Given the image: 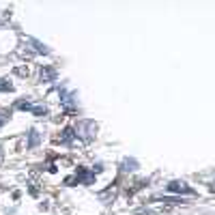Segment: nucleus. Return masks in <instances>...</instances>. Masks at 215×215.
Returning <instances> with one entry per match:
<instances>
[{"label":"nucleus","mask_w":215,"mask_h":215,"mask_svg":"<svg viewBox=\"0 0 215 215\" xmlns=\"http://www.w3.org/2000/svg\"><path fill=\"white\" fill-rule=\"evenodd\" d=\"M168 189H170V192H187V194H189V189H187L183 183H170Z\"/></svg>","instance_id":"f257e3e1"},{"label":"nucleus","mask_w":215,"mask_h":215,"mask_svg":"<svg viewBox=\"0 0 215 215\" xmlns=\"http://www.w3.org/2000/svg\"><path fill=\"white\" fill-rule=\"evenodd\" d=\"M54 75H56V73H54L52 69H43L41 71V80H43V82H45V80H54Z\"/></svg>","instance_id":"f03ea898"},{"label":"nucleus","mask_w":215,"mask_h":215,"mask_svg":"<svg viewBox=\"0 0 215 215\" xmlns=\"http://www.w3.org/2000/svg\"><path fill=\"white\" fill-rule=\"evenodd\" d=\"M0 91L7 93V91H13V84L9 82V80H0Z\"/></svg>","instance_id":"7ed1b4c3"},{"label":"nucleus","mask_w":215,"mask_h":215,"mask_svg":"<svg viewBox=\"0 0 215 215\" xmlns=\"http://www.w3.org/2000/svg\"><path fill=\"white\" fill-rule=\"evenodd\" d=\"M2 123H4V118H0V125H2Z\"/></svg>","instance_id":"20e7f679"}]
</instances>
